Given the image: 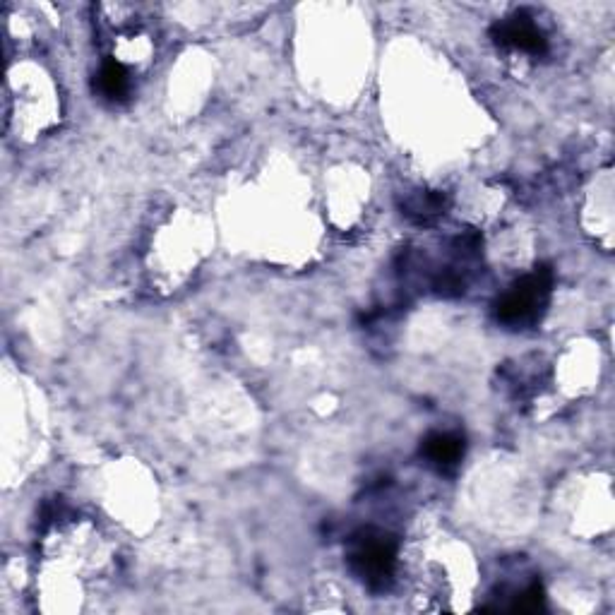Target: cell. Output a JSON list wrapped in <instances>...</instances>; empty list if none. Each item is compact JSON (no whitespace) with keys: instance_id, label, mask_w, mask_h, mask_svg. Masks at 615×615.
Returning <instances> with one entry per match:
<instances>
[{"instance_id":"cell-1","label":"cell","mask_w":615,"mask_h":615,"mask_svg":"<svg viewBox=\"0 0 615 615\" xmlns=\"http://www.w3.org/2000/svg\"><path fill=\"white\" fill-rule=\"evenodd\" d=\"M553 289V270L539 265L495 303V318L507 327H529L541 318Z\"/></svg>"},{"instance_id":"cell-2","label":"cell","mask_w":615,"mask_h":615,"mask_svg":"<svg viewBox=\"0 0 615 615\" xmlns=\"http://www.w3.org/2000/svg\"><path fill=\"white\" fill-rule=\"evenodd\" d=\"M399 543L392 534L378 529H363L351 539L349 563L370 589L387 587L397 567Z\"/></svg>"},{"instance_id":"cell-3","label":"cell","mask_w":615,"mask_h":615,"mask_svg":"<svg viewBox=\"0 0 615 615\" xmlns=\"http://www.w3.org/2000/svg\"><path fill=\"white\" fill-rule=\"evenodd\" d=\"M491 37L495 39V44L505 46V49H515L531 53V56H541L548 49V41L543 37V32L539 25L534 22V17L524 10L519 13L505 17V20L495 22L491 29Z\"/></svg>"},{"instance_id":"cell-4","label":"cell","mask_w":615,"mask_h":615,"mask_svg":"<svg viewBox=\"0 0 615 615\" xmlns=\"http://www.w3.org/2000/svg\"><path fill=\"white\" fill-rule=\"evenodd\" d=\"M421 452L433 467H457L464 457V438L457 433H431L423 440Z\"/></svg>"},{"instance_id":"cell-5","label":"cell","mask_w":615,"mask_h":615,"mask_svg":"<svg viewBox=\"0 0 615 615\" xmlns=\"http://www.w3.org/2000/svg\"><path fill=\"white\" fill-rule=\"evenodd\" d=\"M97 85L99 92L104 94L106 99H125L130 92V73L128 68L116 58L106 61L101 65L99 75H97Z\"/></svg>"},{"instance_id":"cell-6","label":"cell","mask_w":615,"mask_h":615,"mask_svg":"<svg viewBox=\"0 0 615 615\" xmlns=\"http://www.w3.org/2000/svg\"><path fill=\"white\" fill-rule=\"evenodd\" d=\"M445 210V200L443 195H433V193H426V195H414L409 202L404 205V212L409 214V217H416V219H433L438 217L440 212Z\"/></svg>"},{"instance_id":"cell-7","label":"cell","mask_w":615,"mask_h":615,"mask_svg":"<svg viewBox=\"0 0 615 615\" xmlns=\"http://www.w3.org/2000/svg\"><path fill=\"white\" fill-rule=\"evenodd\" d=\"M539 608H543V587L539 582L529 584V587L517 596V601L512 603V611L519 613H536Z\"/></svg>"}]
</instances>
